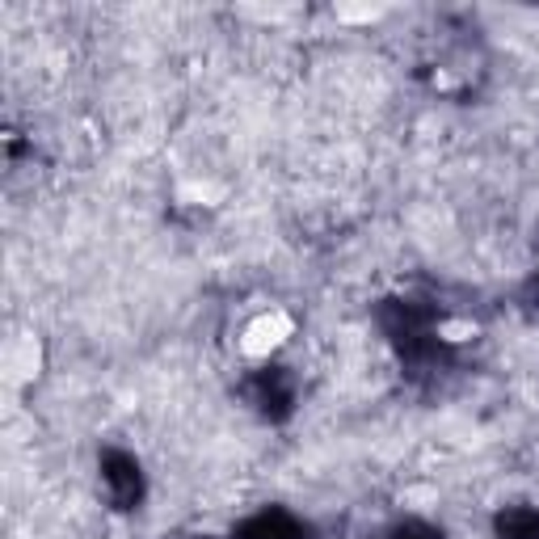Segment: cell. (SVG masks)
Instances as JSON below:
<instances>
[{
    "mask_svg": "<svg viewBox=\"0 0 539 539\" xmlns=\"http://www.w3.org/2000/svg\"><path fill=\"white\" fill-rule=\"evenodd\" d=\"M253 333H283V320H265V325H257ZM270 342L279 346V337H270ZM270 342H265V337H253V342H249V350H253V354H261V350H265Z\"/></svg>",
    "mask_w": 539,
    "mask_h": 539,
    "instance_id": "1",
    "label": "cell"
}]
</instances>
